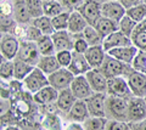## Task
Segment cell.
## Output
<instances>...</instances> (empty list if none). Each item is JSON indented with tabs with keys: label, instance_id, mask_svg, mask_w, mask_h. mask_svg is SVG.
<instances>
[{
	"label": "cell",
	"instance_id": "db71d44e",
	"mask_svg": "<svg viewBox=\"0 0 146 130\" xmlns=\"http://www.w3.org/2000/svg\"><path fill=\"white\" fill-rule=\"evenodd\" d=\"M101 3H104V1H110V0H100Z\"/></svg>",
	"mask_w": 146,
	"mask_h": 130
},
{
	"label": "cell",
	"instance_id": "7402d4cb",
	"mask_svg": "<svg viewBox=\"0 0 146 130\" xmlns=\"http://www.w3.org/2000/svg\"><path fill=\"white\" fill-rule=\"evenodd\" d=\"M89 26L86 20L78 10H73L70 13V22H68V30L72 34H82L83 30Z\"/></svg>",
	"mask_w": 146,
	"mask_h": 130
},
{
	"label": "cell",
	"instance_id": "4dcf8cb0",
	"mask_svg": "<svg viewBox=\"0 0 146 130\" xmlns=\"http://www.w3.org/2000/svg\"><path fill=\"white\" fill-rule=\"evenodd\" d=\"M33 24L35 27H38V28L40 29V32H42L44 35H51L55 32L51 18L48 17V16H45V15L38 17V18H34Z\"/></svg>",
	"mask_w": 146,
	"mask_h": 130
},
{
	"label": "cell",
	"instance_id": "2e32d148",
	"mask_svg": "<svg viewBox=\"0 0 146 130\" xmlns=\"http://www.w3.org/2000/svg\"><path fill=\"white\" fill-rule=\"evenodd\" d=\"M139 49L136 48L134 44L133 45H128V46H122V48H116L112 50L107 51L110 56H112L113 59H116L118 61H122L124 63L131 65L135 59V56L138 55Z\"/></svg>",
	"mask_w": 146,
	"mask_h": 130
},
{
	"label": "cell",
	"instance_id": "e0dca14e",
	"mask_svg": "<svg viewBox=\"0 0 146 130\" xmlns=\"http://www.w3.org/2000/svg\"><path fill=\"white\" fill-rule=\"evenodd\" d=\"M128 45H133V42L129 37L124 35L122 32L117 30V32L110 34L108 37H106L102 42V48L105 49V51H110L112 49L116 48H122V46H128Z\"/></svg>",
	"mask_w": 146,
	"mask_h": 130
},
{
	"label": "cell",
	"instance_id": "d6a6232c",
	"mask_svg": "<svg viewBox=\"0 0 146 130\" xmlns=\"http://www.w3.org/2000/svg\"><path fill=\"white\" fill-rule=\"evenodd\" d=\"M125 15L129 16L131 20H134L136 23H139V22H141V21H144L146 18V4L143 1V3L138 4V5H135L133 7L128 9Z\"/></svg>",
	"mask_w": 146,
	"mask_h": 130
},
{
	"label": "cell",
	"instance_id": "681fc988",
	"mask_svg": "<svg viewBox=\"0 0 146 130\" xmlns=\"http://www.w3.org/2000/svg\"><path fill=\"white\" fill-rule=\"evenodd\" d=\"M143 1L144 0H119V3L127 9V10L135 6V5H138V4H140V3H143Z\"/></svg>",
	"mask_w": 146,
	"mask_h": 130
},
{
	"label": "cell",
	"instance_id": "8d00e7d4",
	"mask_svg": "<svg viewBox=\"0 0 146 130\" xmlns=\"http://www.w3.org/2000/svg\"><path fill=\"white\" fill-rule=\"evenodd\" d=\"M42 125L46 130H62V122L56 114L49 113L44 115L42 120Z\"/></svg>",
	"mask_w": 146,
	"mask_h": 130
},
{
	"label": "cell",
	"instance_id": "277c9868",
	"mask_svg": "<svg viewBox=\"0 0 146 130\" xmlns=\"http://www.w3.org/2000/svg\"><path fill=\"white\" fill-rule=\"evenodd\" d=\"M40 57H42V55H40L39 49L36 46V43L28 42V40H22L20 45V50H18L17 57H16L17 60H21L31 66L36 67Z\"/></svg>",
	"mask_w": 146,
	"mask_h": 130
},
{
	"label": "cell",
	"instance_id": "7c38bea8",
	"mask_svg": "<svg viewBox=\"0 0 146 130\" xmlns=\"http://www.w3.org/2000/svg\"><path fill=\"white\" fill-rule=\"evenodd\" d=\"M70 89L74 94L77 100H86L94 94L85 75H77V77H74Z\"/></svg>",
	"mask_w": 146,
	"mask_h": 130
},
{
	"label": "cell",
	"instance_id": "c3c4849f",
	"mask_svg": "<svg viewBox=\"0 0 146 130\" xmlns=\"http://www.w3.org/2000/svg\"><path fill=\"white\" fill-rule=\"evenodd\" d=\"M1 100H7L10 97V88H9L7 84H4V80H1Z\"/></svg>",
	"mask_w": 146,
	"mask_h": 130
},
{
	"label": "cell",
	"instance_id": "f546056e",
	"mask_svg": "<svg viewBox=\"0 0 146 130\" xmlns=\"http://www.w3.org/2000/svg\"><path fill=\"white\" fill-rule=\"evenodd\" d=\"M83 38L88 42L89 46H94V45H102V42H104V38L100 35V33L96 30L94 26H88L86 28L83 30Z\"/></svg>",
	"mask_w": 146,
	"mask_h": 130
},
{
	"label": "cell",
	"instance_id": "7a4b0ae2",
	"mask_svg": "<svg viewBox=\"0 0 146 130\" xmlns=\"http://www.w3.org/2000/svg\"><path fill=\"white\" fill-rule=\"evenodd\" d=\"M100 71L106 75L107 79L116 78V77L127 78V75L133 71V67H131V65H128V63H124V62H122V61L113 59L112 56H110L107 53L102 66L100 67Z\"/></svg>",
	"mask_w": 146,
	"mask_h": 130
},
{
	"label": "cell",
	"instance_id": "9a60e30c",
	"mask_svg": "<svg viewBox=\"0 0 146 130\" xmlns=\"http://www.w3.org/2000/svg\"><path fill=\"white\" fill-rule=\"evenodd\" d=\"M86 79L90 84L94 92H104L107 94V78L100 68H91L88 73L85 74Z\"/></svg>",
	"mask_w": 146,
	"mask_h": 130
},
{
	"label": "cell",
	"instance_id": "44dd1931",
	"mask_svg": "<svg viewBox=\"0 0 146 130\" xmlns=\"http://www.w3.org/2000/svg\"><path fill=\"white\" fill-rule=\"evenodd\" d=\"M57 97H58V90L51 86V85H48V86L40 89L39 91L33 94L34 102L39 105H48V104L56 102Z\"/></svg>",
	"mask_w": 146,
	"mask_h": 130
},
{
	"label": "cell",
	"instance_id": "7dc6e473",
	"mask_svg": "<svg viewBox=\"0 0 146 130\" xmlns=\"http://www.w3.org/2000/svg\"><path fill=\"white\" fill-rule=\"evenodd\" d=\"M12 13V4L7 0L1 1V16H10Z\"/></svg>",
	"mask_w": 146,
	"mask_h": 130
},
{
	"label": "cell",
	"instance_id": "f35d334b",
	"mask_svg": "<svg viewBox=\"0 0 146 130\" xmlns=\"http://www.w3.org/2000/svg\"><path fill=\"white\" fill-rule=\"evenodd\" d=\"M15 11H16V13H15L16 20L18 22H21V23H27V22L32 18L28 9L26 6V3H18L15 6Z\"/></svg>",
	"mask_w": 146,
	"mask_h": 130
},
{
	"label": "cell",
	"instance_id": "d6986e66",
	"mask_svg": "<svg viewBox=\"0 0 146 130\" xmlns=\"http://www.w3.org/2000/svg\"><path fill=\"white\" fill-rule=\"evenodd\" d=\"M90 117L88 106L85 104V100H77L72 108L68 111L67 118L71 122H78V123H84L86 119Z\"/></svg>",
	"mask_w": 146,
	"mask_h": 130
},
{
	"label": "cell",
	"instance_id": "5bb4252c",
	"mask_svg": "<svg viewBox=\"0 0 146 130\" xmlns=\"http://www.w3.org/2000/svg\"><path fill=\"white\" fill-rule=\"evenodd\" d=\"M101 12L102 16L119 22L127 13V9L119 3V0H110L101 3Z\"/></svg>",
	"mask_w": 146,
	"mask_h": 130
},
{
	"label": "cell",
	"instance_id": "e575fe53",
	"mask_svg": "<svg viewBox=\"0 0 146 130\" xmlns=\"http://www.w3.org/2000/svg\"><path fill=\"white\" fill-rule=\"evenodd\" d=\"M32 18H38L44 15V1L43 0H25Z\"/></svg>",
	"mask_w": 146,
	"mask_h": 130
},
{
	"label": "cell",
	"instance_id": "3957f363",
	"mask_svg": "<svg viewBox=\"0 0 146 130\" xmlns=\"http://www.w3.org/2000/svg\"><path fill=\"white\" fill-rule=\"evenodd\" d=\"M22 85L25 86L27 91L35 94L36 91H39L40 89L48 86L50 84H49L48 75L45 74L42 69H39L38 67H34V69L23 79Z\"/></svg>",
	"mask_w": 146,
	"mask_h": 130
},
{
	"label": "cell",
	"instance_id": "ab89813d",
	"mask_svg": "<svg viewBox=\"0 0 146 130\" xmlns=\"http://www.w3.org/2000/svg\"><path fill=\"white\" fill-rule=\"evenodd\" d=\"M131 67H133V69L146 74V51L139 50L138 55L135 56L133 63H131Z\"/></svg>",
	"mask_w": 146,
	"mask_h": 130
},
{
	"label": "cell",
	"instance_id": "484cf974",
	"mask_svg": "<svg viewBox=\"0 0 146 130\" xmlns=\"http://www.w3.org/2000/svg\"><path fill=\"white\" fill-rule=\"evenodd\" d=\"M130 39L139 50L146 51V18L138 23Z\"/></svg>",
	"mask_w": 146,
	"mask_h": 130
},
{
	"label": "cell",
	"instance_id": "ffe728a7",
	"mask_svg": "<svg viewBox=\"0 0 146 130\" xmlns=\"http://www.w3.org/2000/svg\"><path fill=\"white\" fill-rule=\"evenodd\" d=\"M84 55L91 68H100L102 66L105 59H106L107 52L105 51L102 45H94V46H89V49L86 50Z\"/></svg>",
	"mask_w": 146,
	"mask_h": 130
},
{
	"label": "cell",
	"instance_id": "4fadbf2b",
	"mask_svg": "<svg viewBox=\"0 0 146 130\" xmlns=\"http://www.w3.org/2000/svg\"><path fill=\"white\" fill-rule=\"evenodd\" d=\"M52 42L55 49L57 51H63V50H70L73 51V45H74V35H73L70 30H55L51 34Z\"/></svg>",
	"mask_w": 146,
	"mask_h": 130
},
{
	"label": "cell",
	"instance_id": "b9f144b4",
	"mask_svg": "<svg viewBox=\"0 0 146 130\" xmlns=\"http://www.w3.org/2000/svg\"><path fill=\"white\" fill-rule=\"evenodd\" d=\"M43 35L44 34L40 32V29L38 28V27H35L34 24H32L29 27H26V38H25V40L36 43Z\"/></svg>",
	"mask_w": 146,
	"mask_h": 130
},
{
	"label": "cell",
	"instance_id": "74e56055",
	"mask_svg": "<svg viewBox=\"0 0 146 130\" xmlns=\"http://www.w3.org/2000/svg\"><path fill=\"white\" fill-rule=\"evenodd\" d=\"M70 13L71 11H63L60 15L51 18L52 26L55 30H66L68 29V22H70Z\"/></svg>",
	"mask_w": 146,
	"mask_h": 130
},
{
	"label": "cell",
	"instance_id": "f1b7e54d",
	"mask_svg": "<svg viewBox=\"0 0 146 130\" xmlns=\"http://www.w3.org/2000/svg\"><path fill=\"white\" fill-rule=\"evenodd\" d=\"M44 1V15L52 18L65 11L62 3L58 0H43Z\"/></svg>",
	"mask_w": 146,
	"mask_h": 130
},
{
	"label": "cell",
	"instance_id": "f6af8a7d",
	"mask_svg": "<svg viewBox=\"0 0 146 130\" xmlns=\"http://www.w3.org/2000/svg\"><path fill=\"white\" fill-rule=\"evenodd\" d=\"M16 23H15V21L11 20V18H7V16H1V32L4 33H10L11 30L12 32H15V29H16ZM12 34V33H11Z\"/></svg>",
	"mask_w": 146,
	"mask_h": 130
},
{
	"label": "cell",
	"instance_id": "1f68e13d",
	"mask_svg": "<svg viewBox=\"0 0 146 130\" xmlns=\"http://www.w3.org/2000/svg\"><path fill=\"white\" fill-rule=\"evenodd\" d=\"M107 123V117H89L83 123V125L85 130H106Z\"/></svg>",
	"mask_w": 146,
	"mask_h": 130
},
{
	"label": "cell",
	"instance_id": "f907efd6",
	"mask_svg": "<svg viewBox=\"0 0 146 130\" xmlns=\"http://www.w3.org/2000/svg\"><path fill=\"white\" fill-rule=\"evenodd\" d=\"M65 130H85L83 123H78V122H71L70 124L66 127Z\"/></svg>",
	"mask_w": 146,
	"mask_h": 130
},
{
	"label": "cell",
	"instance_id": "836d02e7",
	"mask_svg": "<svg viewBox=\"0 0 146 130\" xmlns=\"http://www.w3.org/2000/svg\"><path fill=\"white\" fill-rule=\"evenodd\" d=\"M136 26H138V23H136L134 20H131L128 15H124L122 17V20L118 22V30L130 38L134 32V29L136 28Z\"/></svg>",
	"mask_w": 146,
	"mask_h": 130
},
{
	"label": "cell",
	"instance_id": "d4e9b609",
	"mask_svg": "<svg viewBox=\"0 0 146 130\" xmlns=\"http://www.w3.org/2000/svg\"><path fill=\"white\" fill-rule=\"evenodd\" d=\"M39 69H42L46 75L52 74L54 72L61 68V65L58 62L56 55H49V56H42L36 65Z\"/></svg>",
	"mask_w": 146,
	"mask_h": 130
},
{
	"label": "cell",
	"instance_id": "816d5d0a",
	"mask_svg": "<svg viewBox=\"0 0 146 130\" xmlns=\"http://www.w3.org/2000/svg\"><path fill=\"white\" fill-rule=\"evenodd\" d=\"M133 129L134 130H146V119L145 120H141L139 123H133Z\"/></svg>",
	"mask_w": 146,
	"mask_h": 130
},
{
	"label": "cell",
	"instance_id": "ee69618b",
	"mask_svg": "<svg viewBox=\"0 0 146 130\" xmlns=\"http://www.w3.org/2000/svg\"><path fill=\"white\" fill-rule=\"evenodd\" d=\"M106 130H130V127L128 125V122H122V120L108 119Z\"/></svg>",
	"mask_w": 146,
	"mask_h": 130
},
{
	"label": "cell",
	"instance_id": "30bf717a",
	"mask_svg": "<svg viewBox=\"0 0 146 130\" xmlns=\"http://www.w3.org/2000/svg\"><path fill=\"white\" fill-rule=\"evenodd\" d=\"M106 98L107 95L104 92H94L85 100L90 117H106Z\"/></svg>",
	"mask_w": 146,
	"mask_h": 130
},
{
	"label": "cell",
	"instance_id": "f5cc1de1",
	"mask_svg": "<svg viewBox=\"0 0 146 130\" xmlns=\"http://www.w3.org/2000/svg\"><path fill=\"white\" fill-rule=\"evenodd\" d=\"M5 130H18L17 128H15V127H9V128H6Z\"/></svg>",
	"mask_w": 146,
	"mask_h": 130
},
{
	"label": "cell",
	"instance_id": "ac0fdd59",
	"mask_svg": "<svg viewBox=\"0 0 146 130\" xmlns=\"http://www.w3.org/2000/svg\"><path fill=\"white\" fill-rule=\"evenodd\" d=\"M73 57H72V62L71 65L67 67L73 74L76 75H85L91 69V67L89 65L88 60L84 53H78L76 51H72Z\"/></svg>",
	"mask_w": 146,
	"mask_h": 130
},
{
	"label": "cell",
	"instance_id": "ba28073f",
	"mask_svg": "<svg viewBox=\"0 0 146 130\" xmlns=\"http://www.w3.org/2000/svg\"><path fill=\"white\" fill-rule=\"evenodd\" d=\"M77 10L83 15V17L90 26H94L102 16L101 1H98V0H84L83 4Z\"/></svg>",
	"mask_w": 146,
	"mask_h": 130
},
{
	"label": "cell",
	"instance_id": "8992f818",
	"mask_svg": "<svg viewBox=\"0 0 146 130\" xmlns=\"http://www.w3.org/2000/svg\"><path fill=\"white\" fill-rule=\"evenodd\" d=\"M76 75L72 72L66 68V67H61L60 69H57L56 72H54L52 74L48 75L49 78V84L54 86L55 89H57L58 91L65 90L71 86V84L73 82Z\"/></svg>",
	"mask_w": 146,
	"mask_h": 130
},
{
	"label": "cell",
	"instance_id": "bcb514c9",
	"mask_svg": "<svg viewBox=\"0 0 146 130\" xmlns=\"http://www.w3.org/2000/svg\"><path fill=\"white\" fill-rule=\"evenodd\" d=\"M84 0H62V5L63 7L71 9V10H77L82 4H83Z\"/></svg>",
	"mask_w": 146,
	"mask_h": 130
},
{
	"label": "cell",
	"instance_id": "8fae6325",
	"mask_svg": "<svg viewBox=\"0 0 146 130\" xmlns=\"http://www.w3.org/2000/svg\"><path fill=\"white\" fill-rule=\"evenodd\" d=\"M107 94L112 96H118L123 98H129L133 96L128 82L124 77H116V78H110L107 80Z\"/></svg>",
	"mask_w": 146,
	"mask_h": 130
},
{
	"label": "cell",
	"instance_id": "60d3db41",
	"mask_svg": "<svg viewBox=\"0 0 146 130\" xmlns=\"http://www.w3.org/2000/svg\"><path fill=\"white\" fill-rule=\"evenodd\" d=\"M74 35V45H73V51L78 53H85L86 50L89 49L88 42L83 38L82 34H73Z\"/></svg>",
	"mask_w": 146,
	"mask_h": 130
},
{
	"label": "cell",
	"instance_id": "5b68a950",
	"mask_svg": "<svg viewBox=\"0 0 146 130\" xmlns=\"http://www.w3.org/2000/svg\"><path fill=\"white\" fill-rule=\"evenodd\" d=\"M21 42L15 34L5 33L1 35V40H0V52H1V57L6 60H15L17 57L18 50H20Z\"/></svg>",
	"mask_w": 146,
	"mask_h": 130
},
{
	"label": "cell",
	"instance_id": "603a6c76",
	"mask_svg": "<svg viewBox=\"0 0 146 130\" xmlns=\"http://www.w3.org/2000/svg\"><path fill=\"white\" fill-rule=\"evenodd\" d=\"M77 101V97L74 96V94L72 92L70 88L65 89V90L58 91V97L56 100V106L63 113H68V111L72 108V106L74 105V102Z\"/></svg>",
	"mask_w": 146,
	"mask_h": 130
},
{
	"label": "cell",
	"instance_id": "7bdbcfd3",
	"mask_svg": "<svg viewBox=\"0 0 146 130\" xmlns=\"http://www.w3.org/2000/svg\"><path fill=\"white\" fill-rule=\"evenodd\" d=\"M56 57H57V60L58 62H60V65L61 67H67L71 65V62H72V57H73V53L72 51L70 50H63V51H57L56 53Z\"/></svg>",
	"mask_w": 146,
	"mask_h": 130
},
{
	"label": "cell",
	"instance_id": "11a10c76",
	"mask_svg": "<svg viewBox=\"0 0 146 130\" xmlns=\"http://www.w3.org/2000/svg\"><path fill=\"white\" fill-rule=\"evenodd\" d=\"M144 98H145V102H146V96H145V97H144Z\"/></svg>",
	"mask_w": 146,
	"mask_h": 130
},
{
	"label": "cell",
	"instance_id": "9c48e42d",
	"mask_svg": "<svg viewBox=\"0 0 146 130\" xmlns=\"http://www.w3.org/2000/svg\"><path fill=\"white\" fill-rule=\"evenodd\" d=\"M127 82L133 96L145 97L146 96V74L133 69L127 75Z\"/></svg>",
	"mask_w": 146,
	"mask_h": 130
},
{
	"label": "cell",
	"instance_id": "6da1fadb",
	"mask_svg": "<svg viewBox=\"0 0 146 130\" xmlns=\"http://www.w3.org/2000/svg\"><path fill=\"white\" fill-rule=\"evenodd\" d=\"M106 117L108 119L129 122L127 98L108 95L106 98Z\"/></svg>",
	"mask_w": 146,
	"mask_h": 130
},
{
	"label": "cell",
	"instance_id": "d590c367",
	"mask_svg": "<svg viewBox=\"0 0 146 130\" xmlns=\"http://www.w3.org/2000/svg\"><path fill=\"white\" fill-rule=\"evenodd\" d=\"M13 72H15V61L6 60L1 57V65H0V77H1V80L12 79Z\"/></svg>",
	"mask_w": 146,
	"mask_h": 130
},
{
	"label": "cell",
	"instance_id": "9f6ffc18",
	"mask_svg": "<svg viewBox=\"0 0 146 130\" xmlns=\"http://www.w3.org/2000/svg\"><path fill=\"white\" fill-rule=\"evenodd\" d=\"M144 3H145V4H146V0H144Z\"/></svg>",
	"mask_w": 146,
	"mask_h": 130
},
{
	"label": "cell",
	"instance_id": "83f0119b",
	"mask_svg": "<svg viewBox=\"0 0 146 130\" xmlns=\"http://www.w3.org/2000/svg\"><path fill=\"white\" fill-rule=\"evenodd\" d=\"M15 72H13V79L17 82H23V79L34 69V66H31L26 62L15 59Z\"/></svg>",
	"mask_w": 146,
	"mask_h": 130
},
{
	"label": "cell",
	"instance_id": "4316f807",
	"mask_svg": "<svg viewBox=\"0 0 146 130\" xmlns=\"http://www.w3.org/2000/svg\"><path fill=\"white\" fill-rule=\"evenodd\" d=\"M36 46H38L39 52L42 56H49V55H55L56 53V49H55L51 35H43L36 42Z\"/></svg>",
	"mask_w": 146,
	"mask_h": 130
},
{
	"label": "cell",
	"instance_id": "cb8c5ba5",
	"mask_svg": "<svg viewBox=\"0 0 146 130\" xmlns=\"http://www.w3.org/2000/svg\"><path fill=\"white\" fill-rule=\"evenodd\" d=\"M94 27L100 33V35L105 39L106 37H108L110 34H112L118 30V22L115 20L107 18V17H105V16H101L98 20L96 23L94 24Z\"/></svg>",
	"mask_w": 146,
	"mask_h": 130
},
{
	"label": "cell",
	"instance_id": "52a82bcc",
	"mask_svg": "<svg viewBox=\"0 0 146 130\" xmlns=\"http://www.w3.org/2000/svg\"><path fill=\"white\" fill-rule=\"evenodd\" d=\"M128 118H129V123H139L146 119L145 98L131 96L128 100Z\"/></svg>",
	"mask_w": 146,
	"mask_h": 130
}]
</instances>
